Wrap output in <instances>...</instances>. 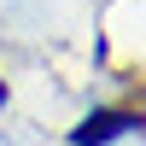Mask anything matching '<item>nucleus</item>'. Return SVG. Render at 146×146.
I'll return each instance as SVG.
<instances>
[{
  "mask_svg": "<svg viewBox=\"0 0 146 146\" xmlns=\"http://www.w3.org/2000/svg\"><path fill=\"white\" fill-rule=\"evenodd\" d=\"M135 123H140L135 111H94V117H88V123H82L76 135H70V140H76V146H105V140H117V135H129Z\"/></svg>",
  "mask_w": 146,
  "mask_h": 146,
  "instance_id": "f257e3e1",
  "label": "nucleus"
},
{
  "mask_svg": "<svg viewBox=\"0 0 146 146\" xmlns=\"http://www.w3.org/2000/svg\"><path fill=\"white\" fill-rule=\"evenodd\" d=\"M0 100H6V88H0Z\"/></svg>",
  "mask_w": 146,
  "mask_h": 146,
  "instance_id": "f03ea898",
  "label": "nucleus"
}]
</instances>
